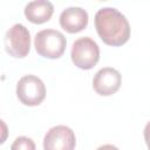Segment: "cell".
Returning a JSON list of instances; mask_svg holds the SVG:
<instances>
[{
  "label": "cell",
  "mask_w": 150,
  "mask_h": 150,
  "mask_svg": "<svg viewBox=\"0 0 150 150\" xmlns=\"http://www.w3.org/2000/svg\"><path fill=\"white\" fill-rule=\"evenodd\" d=\"M95 28L101 40L109 46H122L130 38L127 18L114 7H103L96 12Z\"/></svg>",
  "instance_id": "obj_1"
},
{
  "label": "cell",
  "mask_w": 150,
  "mask_h": 150,
  "mask_svg": "<svg viewBox=\"0 0 150 150\" xmlns=\"http://www.w3.org/2000/svg\"><path fill=\"white\" fill-rule=\"evenodd\" d=\"M67 46L64 35L56 29H42L34 38V47L39 55L46 59H59Z\"/></svg>",
  "instance_id": "obj_2"
},
{
  "label": "cell",
  "mask_w": 150,
  "mask_h": 150,
  "mask_svg": "<svg viewBox=\"0 0 150 150\" xmlns=\"http://www.w3.org/2000/svg\"><path fill=\"white\" fill-rule=\"evenodd\" d=\"M73 63L80 69H91L100 60V48L89 36H82L75 40L70 52Z\"/></svg>",
  "instance_id": "obj_3"
},
{
  "label": "cell",
  "mask_w": 150,
  "mask_h": 150,
  "mask_svg": "<svg viewBox=\"0 0 150 150\" xmlns=\"http://www.w3.org/2000/svg\"><path fill=\"white\" fill-rule=\"evenodd\" d=\"M16 96L25 105H39L46 97L45 83L35 75H25L16 84Z\"/></svg>",
  "instance_id": "obj_4"
},
{
  "label": "cell",
  "mask_w": 150,
  "mask_h": 150,
  "mask_svg": "<svg viewBox=\"0 0 150 150\" xmlns=\"http://www.w3.org/2000/svg\"><path fill=\"white\" fill-rule=\"evenodd\" d=\"M5 49L13 57H25L30 49L29 30L21 23L13 25L6 32Z\"/></svg>",
  "instance_id": "obj_5"
},
{
  "label": "cell",
  "mask_w": 150,
  "mask_h": 150,
  "mask_svg": "<svg viewBox=\"0 0 150 150\" xmlns=\"http://www.w3.org/2000/svg\"><path fill=\"white\" fill-rule=\"evenodd\" d=\"M75 143V134L69 127L56 125L45 135L43 150H74Z\"/></svg>",
  "instance_id": "obj_6"
},
{
  "label": "cell",
  "mask_w": 150,
  "mask_h": 150,
  "mask_svg": "<svg viewBox=\"0 0 150 150\" xmlns=\"http://www.w3.org/2000/svg\"><path fill=\"white\" fill-rule=\"evenodd\" d=\"M121 81L122 77L118 70L111 67H104L94 75L93 88L98 95L109 96L120 89Z\"/></svg>",
  "instance_id": "obj_7"
},
{
  "label": "cell",
  "mask_w": 150,
  "mask_h": 150,
  "mask_svg": "<svg viewBox=\"0 0 150 150\" xmlns=\"http://www.w3.org/2000/svg\"><path fill=\"white\" fill-rule=\"evenodd\" d=\"M60 25L68 33H79L88 25V13L81 7H68L60 14Z\"/></svg>",
  "instance_id": "obj_8"
},
{
  "label": "cell",
  "mask_w": 150,
  "mask_h": 150,
  "mask_svg": "<svg viewBox=\"0 0 150 150\" xmlns=\"http://www.w3.org/2000/svg\"><path fill=\"white\" fill-rule=\"evenodd\" d=\"M54 13V6L50 1L35 0L30 1L25 7V16L33 23L47 22Z\"/></svg>",
  "instance_id": "obj_9"
},
{
  "label": "cell",
  "mask_w": 150,
  "mask_h": 150,
  "mask_svg": "<svg viewBox=\"0 0 150 150\" xmlns=\"http://www.w3.org/2000/svg\"><path fill=\"white\" fill-rule=\"evenodd\" d=\"M11 150H35V143L29 137L20 136L12 143Z\"/></svg>",
  "instance_id": "obj_10"
},
{
  "label": "cell",
  "mask_w": 150,
  "mask_h": 150,
  "mask_svg": "<svg viewBox=\"0 0 150 150\" xmlns=\"http://www.w3.org/2000/svg\"><path fill=\"white\" fill-rule=\"evenodd\" d=\"M144 139L148 145V149L150 150V122H148L144 128Z\"/></svg>",
  "instance_id": "obj_11"
},
{
  "label": "cell",
  "mask_w": 150,
  "mask_h": 150,
  "mask_svg": "<svg viewBox=\"0 0 150 150\" xmlns=\"http://www.w3.org/2000/svg\"><path fill=\"white\" fill-rule=\"evenodd\" d=\"M96 150H118V148H116L112 144H104V145H101L100 148H97Z\"/></svg>",
  "instance_id": "obj_12"
}]
</instances>
